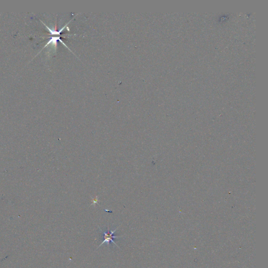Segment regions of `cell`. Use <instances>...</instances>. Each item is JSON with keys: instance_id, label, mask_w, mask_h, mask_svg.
Segmentation results:
<instances>
[{"instance_id": "cell-1", "label": "cell", "mask_w": 268, "mask_h": 268, "mask_svg": "<svg viewBox=\"0 0 268 268\" xmlns=\"http://www.w3.org/2000/svg\"><path fill=\"white\" fill-rule=\"evenodd\" d=\"M118 227H119V226L117 227L116 228H115L114 230H110V227L109 226L108 229H107V232L102 231L100 229L101 232H102V233L103 234V238L104 239V240L102 242V243H101V244H99V246H98V248H99V247H101L102 245L104 244H106L108 246H109L110 243H113L115 246H116L118 248H120L119 246L114 241V239H115L116 238H121V237L124 236L123 235H122V236H114V233H115L117 229H118Z\"/></svg>"}]
</instances>
